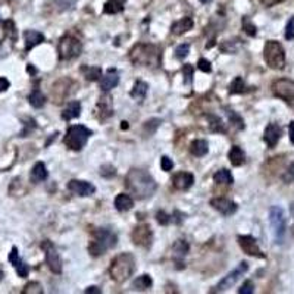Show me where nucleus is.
<instances>
[{"label": "nucleus", "instance_id": "nucleus-1", "mask_svg": "<svg viewBox=\"0 0 294 294\" xmlns=\"http://www.w3.org/2000/svg\"><path fill=\"white\" fill-rule=\"evenodd\" d=\"M125 187L129 194H133L139 200H143L153 196L157 188V184L149 172L143 169L133 168L126 174Z\"/></svg>", "mask_w": 294, "mask_h": 294}, {"label": "nucleus", "instance_id": "nucleus-2", "mask_svg": "<svg viewBox=\"0 0 294 294\" xmlns=\"http://www.w3.org/2000/svg\"><path fill=\"white\" fill-rule=\"evenodd\" d=\"M129 59L134 65L157 68L162 60V50L154 44L139 43L129 50Z\"/></svg>", "mask_w": 294, "mask_h": 294}, {"label": "nucleus", "instance_id": "nucleus-3", "mask_svg": "<svg viewBox=\"0 0 294 294\" xmlns=\"http://www.w3.org/2000/svg\"><path fill=\"white\" fill-rule=\"evenodd\" d=\"M118 243L116 234L108 228H97L91 233V241L88 244V252L91 256L99 257L113 249Z\"/></svg>", "mask_w": 294, "mask_h": 294}, {"label": "nucleus", "instance_id": "nucleus-4", "mask_svg": "<svg viewBox=\"0 0 294 294\" xmlns=\"http://www.w3.org/2000/svg\"><path fill=\"white\" fill-rule=\"evenodd\" d=\"M136 271V259L131 253L118 254L109 266V275L115 282H125Z\"/></svg>", "mask_w": 294, "mask_h": 294}, {"label": "nucleus", "instance_id": "nucleus-5", "mask_svg": "<svg viewBox=\"0 0 294 294\" xmlns=\"http://www.w3.org/2000/svg\"><path fill=\"white\" fill-rule=\"evenodd\" d=\"M264 59L271 70H284L285 68V50L282 44L277 40L266 42L265 47H264Z\"/></svg>", "mask_w": 294, "mask_h": 294}, {"label": "nucleus", "instance_id": "nucleus-6", "mask_svg": "<svg viewBox=\"0 0 294 294\" xmlns=\"http://www.w3.org/2000/svg\"><path fill=\"white\" fill-rule=\"evenodd\" d=\"M91 134H93L91 129H88L87 126L72 125L68 128L67 136H65V139H63V143H65V146H67L68 149H71V150L80 152L85 144H87V141H88Z\"/></svg>", "mask_w": 294, "mask_h": 294}, {"label": "nucleus", "instance_id": "nucleus-7", "mask_svg": "<svg viewBox=\"0 0 294 294\" xmlns=\"http://www.w3.org/2000/svg\"><path fill=\"white\" fill-rule=\"evenodd\" d=\"M57 52L60 60H71L81 55L83 52V43L72 34H67L59 40Z\"/></svg>", "mask_w": 294, "mask_h": 294}, {"label": "nucleus", "instance_id": "nucleus-8", "mask_svg": "<svg viewBox=\"0 0 294 294\" xmlns=\"http://www.w3.org/2000/svg\"><path fill=\"white\" fill-rule=\"evenodd\" d=\"M269 224L272 226V233L275 237V243L277 244H282L284 238H285V228H287V222H285V215L284 210L280 206H272L269 209Z\"/></svg>", "mask_w": 294, "mask_h": 294}, {"label": "nucleus", "instance_id": "nucleus-9", "mask_svg": "<svg viewBox=\"0 0 294 294\" xmlns=\"http://www.w3.org/2000/svg\"><path fill=\"white\" fill-rule=\"evenodd\" d=\"M40 247L46 254V264L50 268V271L53 274H57V275L62 274V259L57 253L55 244L50 240H43Z\"/></svg>", "mask_w": 294, "mask_h": 294}, {"label": "nucleus", "instance_id": "nucleus-10", "mask_svg": "<svg viewBox=\"0 0 294 294\" xmlns=\"http://www.w3.org/2000/svg\"><path fill=\"white\" fill-rule=\"evenodd\" d=\"M247 269H249V264H247V262H241L233 272H230L224 280L221 281V282L212 290V293H222L225 290L231 288V287H233V285H234V284H236V282L247 272Z\"/></svg>", "mask_w": 294, "mask_h": 294}, {"label": "nucleus", "instance_id": "nucleus-11", "mask_svg": "<svg viewBox=\"0 0 294 294\" xmlns=\"http://www.w3.org/2000/svg\"><path fill=\"white\" fill-rule=\"evenodd\" d=\"M272 93L285 102H294V81L288 78H280L272 83Z\"/></svg>", "mask_w": 294, "mask_h": 294}, {"label": "nucleus", "instance_id": "nucleus-12", "mask_svg": "<svg viewBox=\"0 0 294 294\" xmlns=\"http://www.w3.org/2000/svg\"><path fill=\"white\" fill-rule=\"evenodd\" d=\"M131 240L136 246L140 247H150L152 246V240H153V233L150 230V226L147 224L137 225L133 233H131Z\"/></svg>", "mask_w": 294, "mask_h": 294}, {"label": "nucleus", "instance_id": "nucleus-13", "mask_svg": "<svg viewBox=\"0 0 294 294\" xmlns=\"http://www.w3.org/2000/svg\"><path fill=\"white\" fill-rule=\"evenodd\" d=\"M238 246L241 247V250L249 254V256H253V257H260V259H265V253L260 250V247L257 246V241L256 238L252 237V236H238Z\"/></svg>", "mask_w": 294, "mask_h": 294}, {"label": "nucleus", "instance_id": "nucleus-14", "mask_svg": "<svg viewBox=\"0 0 294 294\" xmlns=\"http://www.w3.org/2000/svg\"><path fill=\"white\" fill-rule=\"evenodd\" d=\"M210 206L216 212L222 213L224 216H231L238 209L237 203L230 200V199H226V197H213L210 200Z\"/></svg>", "mask_w": 294, "mask_h": 294}, {"label": "nucleus", "instance_id": "nucleus-15", "mask_svg": "<svg viewBox=\"0 0 294 294\" xmlns=\"http://www.w3.org/2000/svg\"><path fill=\"white\" fill-rule=\"evenodd\" d=\"M68 190H70L71 193L77 194V196L87 197V196L94 194L96 187H94L93 184H90V182H87V181H81V180H71V181L68 182Z\"/></svg>", "mask_w": 294, "mask_h": 294}, {"label": "nucleus", "instance_id": "nucleus-16", "mask_svg": "<svg viewBox=\"0 0 294 294\" xmlns=\"http://www.w3.org/2000/svg\"><path fill=\"white\" fill-rule=\"evenodd\" d=\"M281 136H282V129L278 124H269L265 128V133H264V140L268 144L269 149H274L278 141H280Z\"/></svg>", "mask_w": 294, "mask_h": 294}, {"label": "nucleus", "instance_id": "nucleus-17", "mask_svg": "<svg viewBox=\"0 0 294 294\" xmlns=\"http://www.w3.org/2000/svg\"><path fill=\"white\" fill-rule=\"evenodd\" d=\"M172 184H174L175 190L185 191V190H188L194 184V175L191 172H178V174L174 175Z\"/></svg>", "mask_w": 294, "mask_h": 294}, {"label": "nucleus", "instance_id": "nucleus-18", "mask_svg": "<svg viewBox=\"0 0 294 294\" xmlns=\"http://www.w3.org/2000/svg\"><path fill=\"white\" fill-rule=\"evenodd\" d=\"M9 262L14 265V268L16 269V274H18L21 278L28 277L29 266L19 257V253H18V249H16V247H12V250L9 253Z\"/></svg>", "mask_w": 294, "mask_h": 294}, {"label": "nucleus", "instance_id": "nucleus-19", "mask_svg": "<svg viewBox=\"0 0 294 294\" xmlns=\"http://www.w3.org/2000/svg\"><path fill=\"white\" fill-rule=\"evenodd\" d=\"M119 84V72L115 68H109L108 72L105 74V77H102V81H100V90L108 93L111 91L112 88H115L116 85Z\"/></svg>", "mask_w": 294, "mask_h": 294}, {"label": "nucleus", "instance_id": "nucleus-20", "mask_svg": "<svg viewBox=\"0 0 294 294\" xmlns=\"http://www.w3.org/2000/svg\"><path fill=\"white\" fill-rule=\"evenodd\" d=\"M190 250V246L185 240H177L172 246V256H174V260L177 262L178 268H182V259L187 256V253Z\"/></svg>", "mask_w": 294, "mask_h": 294}, {"label": "nucleus", "instance_id": "nucleus-21", "mask_svg": "<svg viewBox=\"0 0 294 294\" xmlns=\"http://www.w3.org/2000/svg\"><path fill=\"white\" fill-rule=\"evenodd\" d=\"M24 39H25V50L29 52L32 47L39 46L40 43L44 42V36L39 31H34V29H27L24 32Z\"/></svg>", "mask_w": 294, "mask_h": 294}, {"label": "nucleus", "instance_id": "nucleus-22", "mask_svg": "<svg viewBox=\"0 0 294 294\" xmlns=\"http://www.w3.org/2000/svg\"><path fill=\"white\" fill-rule=\"evenodd\" d=\"M80 115H81V103L77 102V100H72L62 111V119L63 121H71L74 118H78Z\"/></svg>", "mask_w": 294, "mask_h": 294}, {"label": "nucleus", "instance_id": "nucleus-23", "mask_svg": "<svg viewBox=\"0 0 294 294\" xmlns=\"http://www.w3.org/2000/svg\"><path fill=\"white\" fill-rule=\"evenodd\" d=\"M193 25H194L193 19H191L190 16H185V18H182L180 21L174 22L172 27H171V31H172V34H175V36H181V34H184V32H187V31H190V29L193 28Z\"/></svg>", "mask_w": 294, "mask_h": 294}, {"label": "nucleus", "instance_id": "nucleus-24", "mask_svg": "<svg viewBox=\"0 0 294 294\" xmlns=\"http://www.w3.org/2000/svg\"><path fill=\"white\" fill-rule=\"evenodd\" d=\"M47 177H49V172H47V168H46V165H44L43 162H37V164L32 167L31 174H29L31 181L36 182V184H37V182L46 181Z\"/></svg>", "mask_w": 294, "mask_h": 294}, {"label": "nucleus", "instance_id": "nucleus-25", "mask_svg": "<svg viewBox=\"0 0 294 294\" xmlns=\"http://www.w3.org/2000/svg\"><path fill=\"white\" fill-rule=\"evenodd\" d=\"M228 159H230L231 165H234V167H241V165L246 162V153L243 152L241 147L233 146L231 150L228 152Z\"/></svg>", "mask_w": 294, "mask_h": 294}, {"label": "nucleus", "instance_id": "nucleus-26", "mask_svg": "<svg viewBox=\"0 0 294 294\" xmlns=\"http://www.w3.org/2000/svg\"><path fill=\"white\" fill-rule=\"evenodd\" d=\"M209 152V144L206 140H194L190 144V153L196 157H203Z\"/></svg>", "mask_w": 294, "mask_h": 294}, {"label": "nucleus", "instance_id": "nucleus-27", "mask_svg": "<svg viewBox=\"0 0 294 294\" xmlns=\"http://www.w3.org/2000/svg\"><path fill=\"white\" fill-rule=\"evenodd\" d=\"M153 285V280L150 275H141L139 278L133 281V290H137V291H146V290H150Z\"/></svg>", "mask_w": 294, "mask_h": 294}, {"label": "nucleus", "instance_id": "nucleus-28", "mask_svg": "<svg viewBox=\"0 0 294 294\" xmlns=\"http://www.w3.org/2000/svg\"><path fill=\"white\" fill-rule=\"evenodd\" d=\"M133 206H134V200L128 194H125V193L118 194L116 199H115V208L119 212H126V210L131 209Z\"/></svg>", "mask_w": 294, "mask_h": 294}, {"label": "nucleus", "instance_id": "nucleus-29", "mask_svg": "<svg viewBox=\"0 0 294 294\" xmlns=\"http://www.w3.org/2000/svg\"><path fill=\"white\" fill-rule=\"evenodd\" d=\"M124 5H125V0H106L103 6V12L109 15L119 14L124 11Z\"/></svg>", "mask_w": 294, "mask_h": 294}, {"label": "nucleus", "instance_id": "nucleus-30", "mask_svg": "<svg viewBox=\"0 0 294 294\" xmlns=\"http://www.w3.org/2000/svg\"><path fill=\"white\" fill-rule=\"evenodd\" d=\"M147 90H149V85L146 84L144 81H136V84L131 90V97L139 100V102H143L146 99Z\"/></svg>", "mask_w": 294, "mask_h": 294}, {"label": "nucleus", "instance_id": "nucleus-31", "mask_svg": "<svg viewBox=\"0 0 294 294\" xmlns=\"http://www.w3.org/2000/svg\"><path fill=\"white\" fill-rule=\"evenodd\" d=\"M228 91H230V94H243V93L249 91V87L246 85L241 77H236L228 87Z\"/></svg>", "mask_w": 294, "mask_h": 294}, {"label": "nucleus", "instance_id": "nucleus-32", "mask_svg": "<svg viewBox=\"0 0 294 294\" xmlns=\"http://www.w3.org/2000/svg\"><path fill=\"white\" fill-rule=\"evenodd\" d=\"M213 181L216 182V184H225V185H233V182H234V178H233V175H231V172L228 171V169H221V171H218L215 175H213Z\"/></svg>", "mask_w": 294, "mask_h": 294}, {"label": "nucleus", "instance_id": "nucleus-33", "mask_svg": "<svg viewBox=\"0 0 294 294\" xmlns=\"http://www.w3.org/2000/svg\"><path fill=\"white\" fill-rule=\"evenodd\" d=\"M28 100L29 105H31L32 108H36V109H40V108L44 106V103H46V97H44V94H43L39 88L32 90V93L28 96Z\"/></svg>", "mask_w": 294, "mask_h": 294}, {"label": "nucleus", "instance_id": "nucleus-34", "mask_svg": "<svg viewBox=\"0 0 294 294\" xmlns=\"http://www.w3.org/2000/svg\"><path fill=\"white\" fill-rule=\"evenodd\" d=\"M81 71H83L87 81H97L102 78V68L100 67H84Z\"/></svg>", "mask_w": 294, "mask_h": 294}, {"label": "nucleus", "instance_id": "nucleus-35", "mask_svg": "<svg viewBox=\"0 0 294 294\" xmlns=\"http://www.w3.org/2000/svg\"><path fill=\"white\" fill-rule=\"evenodd\" d=\"M208 121H209L210 131H213V133H225V131H226L224 124H222V121L219 119V116H216V115H208Z\"/></svg>", "mask_w": 294, "mask_h": 294}, {"label": "nucleus", "instance_id": "nucleus-36", "mask_svg": "<svg viewBox=\"0 0 294 294\" xmlns=\"http://www.w3.org/2000/svg\"><path fill=\"white\" fill-rule=\"evenodd\" d=\"M226 116L231 121V124H234V125L237 126V129H244V121H243V118L237 112H234L231 109H226Z\"/></svg>", "mask_w": 294, "mask_h": 294}, {"label": "nucleus", "instance_id": "nucleus-37", "mask_svg": "<svg viewBox=\"0 0 294 294\" xmlns=\"http://www.w3.org/2000/svg\"><path fill=\"white\" fill-rule=\"evenodd\" d=\"M241 24H243V29L246 31V34H247V36L254 37V36L257 34L256 25H254L252 21H250V18H249V16H244V18H243V21H241Z\"/></svg>", "mask_w": 294, "mask_h": 294}, {"label": "nucleus", "instance_id": "nucleus-38", "mask_svg": "<svg viewBox=\"0 0 294 294\" xmlns=\"http://www.w3.org/2000/svg\"><path fill=\"white\" fill-rule=\"evenodd\" d=\"M22 294H43V287L39 282L32 281V282H28V284L24 287Z\"/></svg>", "mask_w": 294, "mask_h": 294}, {"label": "nucleus", "instance_id": "nucleus-39", "mask_svg": "<svg viewBox=\"0 0 294 294\" xmlns=\"http://www.w3.org/2000/svg\"><path fill=\"white\" fill-rule=\"evenodd\" d=\"M188 53H190V44H188V43H182V44H180V46L175 49V56H177V59H180V60L185 59V57L188 56Z\"/></svg>", "mask_w": 294, "mask_h": 294}, {"label": "nucleus", "instance_id": "nucleus-40", "mask_svg": "<svg viewBox=\"0 0 294 294\" xmlns=\"http://www.w3.org/2000/svg\"><path fill=\"white\" fill-rule=\"evenodd\" d=\"M282 181L285 182V184H291V182L294 181V162L290 164V167L284 171V174H282Z\"/></svg>", "mask_w": 294, "mask_h": 294}, {"label": "nucleus", "instance_id": "nucleus-41", "mask_svg": "<svg viewBox=\"0 0 294 294\" xmlns=\"http://www.w3.org/2000/svg\"><path fill=\"white\" fill-rule=\"evenodd\" d=\"M156 221L160 225H169L172 221H171V215H168L165 210H159L156 213Z\"/></svg>", "mask_w": 294, "mask_h": 294}, {"label": "nucleus", "instance_id": "nucleus-42", "mask_svg": "<svg viewBox=\"0 0 294 294\" xmlns=\"http://www.w3.org/2000/svg\"><path fill=\"white\" fill-rule=\"evenodd\" d=\"M193 72H194V68H193V65H190V63H187V65H184L182 67V74H184V81L185 83H191L193 81Z\"/></svg>", "mask_w": 294, "mask_h": 294}, {"label": "nucleus", "instance_id": "nucleus-43", "mask_svg": "<svg viewBox=\"0 0 294 294\" xmlns=\"http://www.w3.org/2000/svg\"><path fill=\"white\" fill-rule=\"evenodd\" d=\"M115 174H116V169L113 168L112 165H103L100 168V175L105 178H112V177H115Z\"/></svg>", "mask_w": 294, "mask_h": 294}, {"label": "nucleus", "instance_id": "nucleus-44", "mask_svg": "<svg viewBox=\"0 0 294 294\" xmlns=\"http://www.w3.org/2000/svg\"><path fill=\"white\" fill-rule=\"evenodd\" d=\"M254 293V285L252 281H246L241 288H238V294H253Z\"/></svg>", "mask_w": 294, "mask_h": 294}, {"label": "nucleus", "instance_id": "nucleus-45", "mask_svg": "<svg viewBox=\"0 0 294 294\" xmlns=\"http://www.w3.org/2000/svg\"><path fill=\"white\" fill-rule=\"evenodd\" d=\"M285 39L287 40H294V16L288 21V24L285 27Z\"/></svg>", "mask_w": 294, "mask_h": 294}, {"label": "nucleus", "instance_id": "nucleus-46", "mask_svg": "<svg viewBox=\"0 0 294 294\" xmlns=\"http://www.w3.org/2000/svg\"><path fill=\"white\" fill-rule=\"evenodd\" d=\"M160 167H162V169H164L165 172H169L171 169L174 168V162L169 159L168 156H164V157L160 159Z\"/></svg>", "mask_w": 294, "mask_h": 294}, {"label": "nucleus", "instance_id": "nucleus-47", "mask_svg": "<svg viewBox=\"0 0 294 294\" xmlns=\"http://www.w3.org/2000/svg\"><path fill=\"white\" fill-rule=\"evenodd\" d=\"M197 68L200 71H203V72H210L212 71V67H210V62L208 59H200L199 60V63H197Z\"/></svg>", "mask_w": 294, "mask_h": 294}, {"label": "nucleus", "instance_id": "nucleus-48", "mask_svg": "<svg viewBox=\"0 0 294 294\" xmlns=\"http://www.w3.org/2000/svg\"><path fill=\"white\" fill-rule=\"evenodd\" d=\"M57 3V6H59V9H70L74 6V3L77 2V0H55Z\"/></svg>", "mask_w": 294, "mask_h": 294}, {"label": "nucleus", "instance_id": "nucleus-49", "mask_svg": "<svg viewBox=\"0 0 294 294\" xmlns=\"http://www.w3.org/2000/svg\"><path fill=\"white\" fill-rule=\"evenodd\" d=\"M3 28H5L6 32H11V34H12V39L16 37V31H15V25L12 21H5V22H3Z\"/></svg>", "mask_w": 294, "mask_h": 294}, {"label": "nucleus", "instance_id": "nucleus-50", "mask_svg": "<svg viewBox=\"0 0 294 294\" xmlns=\"http://www.w3.org/2000/svg\"><path fill=\"white\" fill-rule=\"evenodd\" d=\"M9 85H11V83H9L6 78H0V93H2V91H6V90L9 88Z\"/></svg>", "mask_w": 294, "mask_h": 294}, {"label": "nucleus", "instance_id": "nucleus-51", "mask_svg": "<svg viewBox=\"0 0 294 294\" xmlns=\"http://www.w3.org/2000/svg\"><path fill=\"white\" fill-rule=\"evenodd\" d=\"M281 2H284V0H260V3L262 5H265L268 8H271V6H275V5H278Z\"/></svg>", "mask_w": 294, "mask_h": 294}, {"label": "nucleus", "instance_id": "nucleus-52", "mask_svg": "<svg viewBox=\"0 0 294 294\" xmlns=\"http://www.w3.org/2000/svg\"><path fill=\"white\" fill-rule=\"evenodd\" d=\"M288 134H290V141L294 144V121H291L288 125Z\"/></svg>", "mask_w": 294, "mask_h": 294}, {"label": "nucleus", "instance_id": "nucleus-53", "mask_svg": "<svg viewBox=\"0 0 294 294\" xmlns=\"http://www.w3.org/2000/svg\"><path fill=\"white\" fill-rule=\"evenodd\" d=\"M85 293L87 294H100L102 293V290H99L97 287H88V288H87V290H85Z\"/></svg>", "mask_w": 294, "mask_h": 294}, {"label": "nucleus", "instance_id": "nucleus-54", "mask_svg": "<svg viewBox=\"0 0 294 294\" xmlns=\"http://www.w3.org/2000/svg\"><path fill=\"white\" fill-rule=\"evenodd\" d=\"M290 212H291V216L294 218V203L290 206ZM293 236H294V225H293Z\"/></svg>", "mask_w": 294, "mask_h": 294}, {"label": "nucleus", "instance_id": "nucleus-55", "mask_svg": "<svg viewBox=\"0 0 294 294\" xmlns=\"http://www.w3.org/2000/svg\"><path fill=\"white\" fill-rule=\"evenodd\" d=\"M128 128V122H122V129H126Z\"/></svg>", "mask_w": 294, "mask_h": 294}, {"label": "nucleus", "instance_id": "nucleus-56", "mask_svg": "<svg viewBox=\"0 0 294 294\" xmlns=\"http://www.w3.org/2000/svg\"><path fill=\"white\" fill-rule=\"evenodd\" d=\"M2 278H3V271L0 269V280H2Z\"/></svg>", "mask_w": 294, "mask_h": 294}, {"label": "nucleus", "instance_id": "nucleus-57", "mask_svg": "<svg viewBox=\"0 0 294 294\" xmlns=\"http://www.w3.org/2000/svg\"><path fill=\"white\" fill-rule=\"evenodd\" d=\"M200 2H202V3H209L210 0H200Z\"/></svg>", "mask_w": 294, "mask_h": 294}]
</instances>
